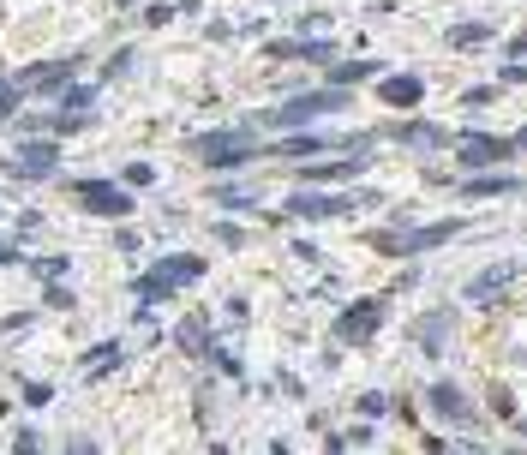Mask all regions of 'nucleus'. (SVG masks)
<instances>
[{
	"label": "nucleus",
	"mask_w": 527,
	"mask_h": 455,
	"mask_svg": "<svg viewBox=\"0 0 527 455\" xmlns=\"http://www.w3.org/2000/svg\"><path fill=\"white\" fill-rule=\"evenodd\" d=\"M18 258H24L18 246H0V264H18Z\"/></svg>",
	"instance_id": "nucleus-42"
},
{
	"label": "nucleus",
	"mask_w": 527,
	"mask_h": 455,
	"mask_svg": "<svg viewBox=\"0 0 527 455\" xmlns=\"http://www.w3.org/2000/svg\"><path fill=\"white\" fill-rule=\"evenodd\" d=\"M66 455H102V450H96L90 432H72V438H66Z\"/></svg>",
	"instance_id": "nucleus-34"
},
{
	"label": "nucleus",
	"mask_w": 527,
	"mask_h": 455,
	"mask_svg": "<svg viewBox=\"0 0 527 455\" xmlns=\"http://www.w3.org/2000/svg\"><path fill=\"white\" fill-rule=\"evenodd\" d=\"M216 240H222V246H228V252H240V246H246V228H240V222H228V216H222V222H216Z\"/></svg>",
	"instance_id": "nucleus-31"
},
{
	"label": "nucleus",
	"mask_w": 527,
	"mask_h": 455,
	"mask_svg": "<svg viewBox=\"0 0 527 455\" xmlns=\"http://www.w3.org/2000/svg\"><path fill=\"white\" fill-rule=\"evenodd\" d=\"M444 336H450V312L420 318V348H426V354H444Z\"/></svg>",
	"instance_id": "nucleus-22"
},
{
	"label": "nucleus",
	"mask_w": 527,
	"mask_h": 455,
	"mask_svg": "<svg viewBox=\"0 0 527 455\" xmlns=\"http://www.w3.org/2000/svg\"><path fill=\"white\" fill-rule=\"evenodd\" d=\"M192 156L204 162V168H246V162H258L264 156V144L252 138V132H234V126H222V132H204V138H192Z\"/></svg>",
	"instance_id": "nucleus-4"
},
{
	"label": "nucleus",
	"mask_w": 527,
	"mask_h": 455,
	"mask_svg": "<svg viewBox=\"0 0 527 455\" xmlns=\"http://www.w3.org/2000/svg\"><path fill=\"white\" fill-rule=\"evenodd\" d=\"M378 102L396 108V114H414V108L426 102V78H420V72H384V78H378Z\"/></svg>",
	"instance_id": "nucleus-12"
},
{
	"label": "nucleus",
	"mask_w": 527,
	"mask_h": 455,
	"mask_svg": "<svg viewBox=\"0 0 527 455\" xmlns=\"http://www.w3.org/2000/svg\"><path fill=\"white\" fill-rule=\"evenodd\" d=\"M462 216H444V222H420V228H408V234H390V228H372L366 234V246L372 252H384V258H420V252H438L444 240H462Z\"/></svg>",
	"instance_id": "nucleus-2"
},
{
	"label": "nucleus",
	"mask_w": 527,
	"mask_h": 455,
	"mask_svg": "<svg viewBox=\"0 0 527 455\" xmlns=\"http://www.w3.org/2000/svg\"><path fill=\"white\" fill-rule=\"evenodd\" d=\"M30 270H36V282H66L72 276V258H60V252L54 258H30Z\"/></svg>",
	"instance_id": "nucleus-24"
},
{
	"label": "nucleus",
	"mask_w": 527,
	"mask_h": 455,
	"mask_svg": "<svg viewBox=\"0 0 527 455\" xmlns=\"http://www.w3.org/2000/svg\"><path fill=\"white\" fill-rule=\"evenodd\" d=\"M396 138H402V144H414V150H444V144H450V132H444V126H432V120H402V126H396Z\"/></svg>",
	"instance_id": "nucleus-19"
},
{
	"label": "nucleus",
	"mask_w": 527,
	"mask_h": 455,
	"mask_svg": "<svg viewBox=\"0 0 527 455\" xmlns=\"http://www.w3.org/2000/svg\"><path fill=\"white\" fill-rule=\"evenodd\" d=\"M30 324H36V312H12V318H6L0 330H6V336H18V330H30Z\"/></svg>",
	"instance_id": "nucleus-37"
},
{
	"label": "nucleus",
	"mask_w": 527,
	"mask_h": 455,
	"mask_svg": "<svg viewBox=\"0 0 527 455\" xmlns=\"http://www.w3.org/2000/svg\"><path fill=\"white\" fill-rule=\"evenodd\" d=\"M378 78H384L378 60H330L324 66V84L330 90H354V84H378Z\"/></svg>",
	"instance_id": "nucleus-18"
},
{
	"label": "nucleus",
	"mask_w": 527,
	"mask_h": 455,
	"mask_svg": "<svg viewBox=\"0 0 527 455\" xmlns=\"http://www.w3.org/2000/svg\"><path fill=\"white\" fill-rule=\"evenodd\" d=\"M462 102L468 108H492V102H504V90L498 84H474V90H462Z\"/></svg>",
	"instance_id": "nucleus-27"
},
{
	"label": "nucleus",
	"mask_w": 527,
	"mask_h": 455,
	"mask_svg": "<svg viewBox=\"0 0 527 455\" xmlns=\"http://www.w3.org/2000/svg\"><path fill=\"white\" fill-rule=\"evenodd\" d=\"M126 366V354H108V360H96V366H84V384H108L114 372Z\"/></svg>",
	"instance_id": "nucleus-25"
},
{
	"label": "nucleus",
	"mask_w": 527,
	"mask_h": 455,
	"mask_svg": "<svg viewBox=\"0 0 527 455\" xmlns=\"http://www.w3.org/2000/svg\"><path fill=\"white\" fill-rule=\"evenodd\" d=\"M12 455H42V432L36 426H18L12 432Z\"/></svg>",
	"instance_id": "nucleus-26"
},
{
	"label": "nucleus",
	"mask_w": 527,
	"mask_h": 455,
	"mask_svg": "<svg viewBox=\"0 0 527 455\" xmlns=\"http://www.w3.org/2000/svg\"><path fill=\"white\" fill-rule=\"evenodd\" d=\"M66 192H72V204L84 216H102V222H126L132 216V192L120 180H72Z\"/></svg>",
	"instance_id": "nucleus-6"
},
{
	"label": "nucleus",
	"mask_w": 527,
	"mask_h": 455,
	"mask_svg": "<svg viewBox=\"0 0 527 455\" xmlns=\"http://www.w3.org/2000/svg\"><path fill=\"white\" fill-rule=\"evenodd\" d=\"M360 168H366V150H354V156H318V162H300V180L306 186H342Z\"/></svg>",
	"instance_id": "nucleus-14"
},
{
	"label": "nucleus",
	"mask_w": 527,
	"mask_h": 455,
	"mask_svg": "<svg viewBox=\"0 0 527 455\" xmlns=\"http://www.w3.org/2000/svg\"><path fill=\"white\" fill-rule=\"evenodd\" d=\"M504 54H510V60H527V30H516V36L504 42Z\"/></svg>",
	"instance_id": "nucleus-39"
},
{
	"label": "nucleus",
	"mask_w": 527,
	"mask_h": 455,
	"mask_svg": "<svg viewBox=\"0 0 527 455\" xmlns=\"http://www.w3.org/2000/svg\"><path fill=\"white\" fill-rule=\"evenodd\" d=\"M492 408H498V414H504V420H510V414H516V396H510V390H504V384H498V390H492Z\"/></svg>",
	"instance_id": "nucleus-38"
},
{
	"label": "nucleus",
	"mask_w": 527,
	"mask_h": 455,
	"mask_svg": "<svg viewBox=\"0 0 527 455\" xmlns=\"http://www.w3.org/2000/svg\"><path fill=\"white\" fill-rule=\"evenodd\" d=\"M480 42H492V24H480V18L450 30V48H480Z\"/></svg>",
	"instance_id": "nucleus-23"
},
{
	"label": "nucleus",
	"mask_w": 527,
	"mask_h": 455,
	"mask_svg": "<svg viewBox=\"0 0 527 455\" xmlns=\"http://www.w3.org/2000/svg\"><path fill=\"white\" fill-rule=\"evenodd\" d=\"M120 186H156V168H150V162H126Z\"/></svg>",
	"instance_id": "nucleus-30"
},
{
	"label": "nucleus",
	"mask_w": 527,
	"mask_h": 455,
	"mask_svg": "<svg viewBox=\"0 0 527 455\" xmlns=\"http://www.w3.org/2000/svg\"><path fill=\"white\" fill-rule=\"evenodd\" d=\"M12 180H54L60 174V144L54 138H18V150L6 156Z\"/></svg>",
	"instance_id": "nucleus-8"
},
{
	"label": "nucleus",
	"mask_w": 527,
	"mask_h": 455,
	"mask_svg": "<svg viewBox=\"0 0 527 455\" xmlns=\"http://www.w3.org/2000/svg\"><path fill=\"white\" fill-rule=\"evenodd\" d=\"M426 402H432V414H438L444 426H462V432H474V426H480V414H474V402L462 396V384H432V390H426Z\"/></svg>",
	"instance_id": "nucleus-13"
},
{
	"label": "nucleus",
	"mask_w": 527,
	"mask_h": 455,
	"mask_svg": "<svg viewBox=\"0 0 527 455\" xmlns=\"http://www.w3.org/2000/svg\"><path fill=\"white\" fill-rule=\"evenodd\" d=\"M504 84H527V60H510L504 66Z\"/></svg>",
	"instance_id": "nucleus-41"
},
{
	"label": "nucleus",
	"mask_w": 527,
	"mask_h": 455,
	"mask_svg": "<svg viewBox=\"0 0 527 455\" xmlns=\"http://www.w3.org/2000/svg\"><path fill=\"white\" fill-rule=\"evenodd\" d=\"M120 72H132V48H120V54L108 60V78H120Z\"/></svg>",
	"instance_id": "nucleus-40"
},
{
	"label": "nucleus",
	"mask_w": 527,
	"mask_h": 455,
	"mask_svg": "<svg viewBox=\"0 0 527 455\" xmlns=\"http://www.w3.org/2000/svg\"><path fill=\"white\" fill-rule=\"evenodd\" d=\"M180 6H168V0H156V6H144V24H168Z\"/></svg>",
	"instance_id": "nucleus-35"
},
{
	"label": "nucleus",
	"mask_w": 527,
	"mask_h": 455,
	"mask_svg": "<svg viewBox=\"0 0 527 455\" xmlns=\"http://www.w3.org/2000/svg\"><path fill=\"white\" fill-rule=\"evenodd\" d=\"M450 150H456V168L462 174H486V168H504L516 156V144L510 138H492V132H462V138H450Z\"/></svg>",
	"instance_id": "nucleus-7"
},
{
	"label": "nucleus",
	"mask_w": 527,
	"mask_h": 455,
	"mask_svg": "<svg viewBox=\"0 0 527 455\" xmlns=\"http://www.w3.org/2000/svg\"><path fill=\"white\" fill-rule=\"evenodd\" d=\"M510 144H516V150H527V126H522V132H516V138H510Z\"/></svg>",
	"instance_id": "nucleus-43"
},
{
	"label": "nucleus",
	"mask_w": 527,
	"mask_h": 455,
	"mask_svg": "<svg viewBox=\"0 0 527 455\" xmlns=\"http://www.w3.org/2000/svg\"><path fill=\"white\" fill-rule=\"evenodd\" d=\"M18 396H24V408H48L54 402V384H18Z\"/></svg>",
	"instance_id": "nucleus-32"
},
{
	"label": "nucleus",
	"mask_w": 527,
	"mask_h": 455,
	"mask_svg": "<svg viewBox=\"0 0 527 455\" xmlns=\"http://www.w3.org/2000/svg\"><path fill=\"white\" fill-rule=\"evenodd\" d=\"M264 54H270V60H306V66H330V60H342L330 36H282V42H264Z\"/></svg>",
	"instance_id": "nucleus-11"
},
{
	"label": "nucleus",
	"mask_w": 527,
	"mask_h": 455,
	"mask_svg": "<svg viewBox=\"0 0 527 455\" xmlns=\"http://www.w3.org/2000/svg\"><path fill=\"white\" fill-rule=\"evenodd\" d=\"M18 108H24V96H18V84H12V78L0 72V120H12Z\"/></svg>",
	"instance_id": "nucleus-29"
},
{
	"label": "nucleus",
	"mask_w": 527,
	"mask_h": 455,
	"mask_svg": "<svg viewBox=\"0 0 527 455\" xmlns=\"http://www.w3.org/2000/svg\"><path fill=\"white\" fill-rule=\"evenodd\" d=\"M114 246H120V252H126V258H132V252H138V246H144V234H138V228H120V234H114Z\"/></svg>",
	"instance_id": "nucleus-36"
},
{
	"label": "nucleus",
	"mask_w": 527,
	"mask_h": 455,
	"mask_svg": "<svg viewBox=\"0 0 527 455\" xmlns=\"http://www.w3.org/2000/svg\"><path fill=\"white\" fill-rule=\"evenodd\" d=\"M72 78H78V54H60V60H36V66H24L12 84H18V96H60Z\"/></svg>",
	"instance_id": "nucleus-10"
},
{
	"label": "nucleus",
	"mask_w": 527,
	"mask_h": 455,
	"mask_svg": "<svg viewBox=\"0 0 527 455\" xmlns=\"http://www.w3.org/2000/svg\"><path fill=\"white\" fill-rule=\"evenodd\" d=\"M522 270L516 264H492V270H480L474 282H468V306H498L504 294H510V282H516Z\"/></svg>",
	"instance_id": "nucleus-16"
},
{
	"label": "nucleus",
	"mask_w": 527,
	"mask_h": 455,
	"mask_svg": "<svg viewBox=\"0 0 527 455\" xmlns=\"http://www.w3.org/2000/svg\"><path fill=\"white\" fill-rule=\"evenodd\" d=\"M174 348H180V354H192V360H210V354H216L210 312H186V318L174 324Z\"/></svg>",
	"instance_id": "nucleus-15"
},
{
	"label": "nucleus",
	"mask_w": 527,
	"mask_h": 455,
	"mask_svg": "<svg viewBox=\"0 0 527 455\" xmlns=\"http://www.w3.org/2000/svg\"><path fill=\"white\" fill-rule=\"evenodd\" d=\"M192 282H204V258H198V252H168L162 264H150V270L132 282V294H138V306H162V300H174V294L192 288Z\"/></svg>",
	"instance_id": "nucleus-1"
},
{
	"label": "nucleus",
	"mask_w": 527,
	"mask_h": 455,
	"mask_svg": "<svg viewBox=\"0 0 527 455\" xmlns=\"http://www.w3.org/2000/svg\"><path fill=\"white\" fill-rule=\"evenodd\" d=\"M210 198H216V210H234V216H258V198H252L240 180H216V192H210Z\"/></svg>",
	"instance_id": "nucleus-20"
},
{
	"label": "nucleus",
	"mask_w": 527,
	"mask_h": 455,
	"mask_svg": "<svg viewBox=\"0 0 527 455\" xmlns=\"http://www.w3.org/2000/svg\"><path fill=\"white\" fill-rule=\"evenodd\" d=\"M270 455H294V450H288V444H270Z\"/></svg>",
	"instance_id": "nucleus-44"
},
{
	"label": "nucleus",
	"mask_w": 527,
	"mask_h": 455,
	"mask_svg": "<svg viewBox=\"0 0 527 455\" xmlns=\"http://www.w3.org/2000/svg\"><path fill=\"white\" fill-rule=\"evenodd\" d=\"M54 102H60V114H90V108H96V84H78V78H72Z\"/></svg>",
	"instance_id": "nucleus-21"
},
{
	"label": "nucleus",
	"mask_w": 527,
	"mask_h": 455,
	"mask_svg": "<svg viewBox=\"0 0 527 455\" xmlns=\"http://www.w3.org/2000/svg\"><path fill=\"white\" fill-rule=\"evenodd\" d=\"M510 192H522V180H516V174H504V168L462 174V198H474V204H486V198H510Z\"/></svg>",
	"instance_id": "nucleus-17"
},
{
	"label": "nucleus",
	"mask_w": 527,
	"mask_h": 455,
	"mask_svg": "<svg viewBox=\"0 0 527 455\" xmlns=\"http://www.w3.org/2000/svg\"><path fill=\"white\" fill-rule=\"evenodd\" d=\"M384 408H390V396H384V390H366V396H360V414H366V420H378Z\"/></svg>",
	"instance_id": "nucleus-33"
},
{
	"label": "nucleus",
	"mask_w": 527,
	"mask_h": 455,
	"mask_svg": "<svg viewBox=\"0 0 527 455\" xmlns=\"http://www.w3.org/2000/svg\"><path fill=\"white\" fill-rule=\"evenodd\" d=\"M42 288H48V294H42L48 312H72V288H66V282H42Z\"/></svg>",
	"instance_id": "nucleus-28"
},
{
	"label": "nucleus",
	"mask_w": 527,
	"mask_h": 455,
	"mask_svg": "<svg viewBox=\"0 0 527 455\" xmlns=\"http://www.w3.org/2000/svg\"><path fill=\"white\" fill-rule=\"evenodd\" d=\"M348 102H354L348 90H330V84H324V90H312V96H294V102H282V108H270V114H264L258 126H288V132H294V126H306V120L318 126L324 114H342Z\"/></svg>",
	"instance_id": "nucleus-5"
},
{
	"label": "nucleus",
	"mask_w": 527,
	"mask_h": 455,
	"mask_svg": "<svg viewBox=\"0 0 527 455\" xmlns=\"http://www.w3.org/2000/svg\"><path fill=\"white\" fill-rule=\"evenodd\" d=\"M378 330H384V300L372 294V300H354V306H342V312H336V330H330V336H336L342 348H366V342H372Z\"/></svg>",
	"instance_id": "nucleus-9"
},
{
	"label": "nucleus",
	"mask_w": 527,
	"mask_h": 455,
	"mask_svg": "<svg viewBox=\"0 0 527 455\" xmlns=\"http://www.w3.org/2000/svg\"><path fill=\"white\" fill-rule=\"evenodd\" d=\"M366 204H378V192H288L282 198V216H294V222H330V216H354V210H366Z\"/></svg>",
	"instance_id": "nucleus-3"
}]
</instances>
